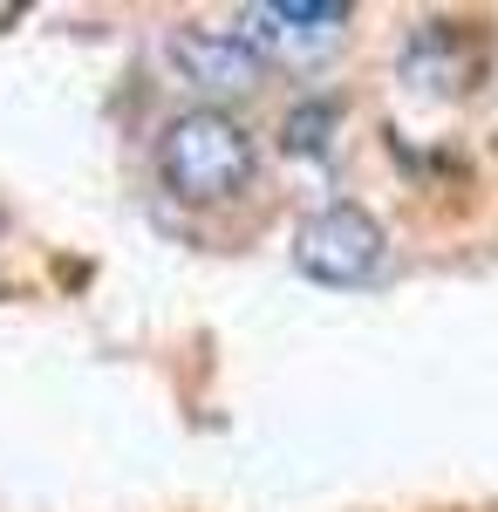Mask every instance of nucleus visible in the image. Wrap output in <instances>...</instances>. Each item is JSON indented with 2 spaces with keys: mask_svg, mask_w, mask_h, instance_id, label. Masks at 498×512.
Returning a JSON list of instances; mask_svg holds the SVG:
<instances>
[{
  "mask_svg": "<svg viewBox=\"0 0 498 512\" xmlns=\"http://www.w3.org/2000/svg\"><path fill=\"white\" fill-rule=\"evenodd\" d=\"M335 103H294L287 110V123H280V137H287V151H301V158H314V151H328V130H335Z\"/></svg>",
  "mask_w": 498,
  "mask_h": 512,
  "instance_id": "nucleus-5",
  "label": "nucleus"
},
{
  "mask_svg": "<svg viewBox=\"0 0 498 512\" xmlns=\"http://www.w3.org/2000/svg\"><path fill=\"white\" fill-rule=\"evenodd\" d=\"M389 260V233L376 212H362V205H321L314 219H307L301 233H294V267L307 280H321V287H362V280H376Z\"/></svg>",
  "mask_w": 498,
  "mask_h": 512,
  "instance_id": "nucleus-2",
  "label": "nucleus"
},
{
  "mask_svg": "<svg viewBox=\"0 0 498 512\" xmlns=\"http://www.w3.org/2000/svg\"><path fill=\"white\" fill-rule=\"evenodd\" d=\"M164 55H171L178 82H192L198 96H253L267 76V62L226 28H178Z\"/></svg>",
  "mask_w": 498,
  "mask_h": 512,
  "instance_id": "nucleus-4",
  "label": "nucleus"
},
{
  "mask_svg": "<svg viewBox=\"0 0 498 512\" xmlns=\"http://www.w3.org/2000/svg\"><path fill=\"white\" fill-rule=\"evenodd\" d=\"M342 28H348L342 0H253L232 35L246 41L260 62L267 55H280V62H314V55H328L342 41Z\"/></svg>",
  "mask_w": 498,
  "mask_h": 512,
  "instance_id": "nucleus-3",
  "label": "nucleus"
},
{
  "mask_svg": "<svg viewBox=\"0 0 498 512\" xmlns=\"http://www.w3.org/2000/svg\"><path fill=\"white\" fill-rule=\"evenodd\" d=\"M253 164H260V144L226 110H185V117L164 123V137H157V178H164V192L185 198V205H219V198L246 192Z\"/></svg>",
  "mask_w": 498,
  "mask_h": 512,
  "instance_id": "nucleus-1",
  "label": "nucleus"
}]
</instances>
